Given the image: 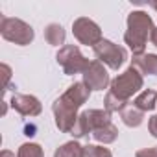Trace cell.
<instances>
[{
    "label": "cell",
    "instance_id": "cell-11",
    "mask_svg": "<svg viewBox=\"0 0 157 157\" xmlns=\"http://www.w3.org/2000/svg\"><path fill=\"white\" fill-rule=\"evenodd\" d=\"M83 115H85V120H87L91 133L102 126L111 124V113H107L105 109H89V111H83Z\"/></svg>",
    "mask_w": 157,
    "mask_h": 157
},
{
    "label": "cell",
    "instance_id": "cell-5",
    "mask_svg": "<svg viewBox=\"0 0 157 157\" xmlns=\"http://www.w3.org/2000/svg\"><path fill=\"white\" fill-rule=\"evenodd\" d=\"M57 63L61 65L63 72L67 76H74V74H83L85 68L89 67V59L80 52V48H78L76 44H67L63 48H59L57 56H56Z\"/></svg>",
    "mask_w": 157,
    "mask_h": 157
},
{
    "label": "cell",
    "instance_id": "cell-4",
    "mask_svg": "<svg viewBox=\"0 0 157 157\" xmlns=\"http://www.w3.org/2000/svg\"><path fill=\"white\" fill-rule=\"evenodd\" d=\"M0 33L6 41L15 43L19 46H26L33 41V28L21 19L2 17L0 19Z\"/></svg>",
    "mask_w": 157,
    "mask_h": 157
},
{
    "label": "cell",
    "instance_id": "cell-17",
    "mask_svg": "<svg viewBox=\"0 0 157 157\" xmlns=\"http://www.w3.org/2000/svg\"><path fill=\"white\" fill-rule=\"evenodd\" d=\"M17 157H44V151L39 144L35 142H24L19 151H17Z\"/></svg>",
    "mask_w": 157,
    "mask_h": 157
},
{
    "label": "cell",
    "instance_id": "cell-7",
    "mask_svg": "<svg viewBox=\"0 0 157 157\" xmlns=\"http://www.w3.org/2000/svg\"><path fill=\"white\" fill-rule=\"evenodd\" d=\"M72 33L82 44H87V46H96L102 41L100 26L87 17H80L72 22Z\"/></svg>",
    "mask_w": 157,
    "mask_h": 157
},
{
    "label": "cell",
    "instance_id": "cell-19",
    "mask_svg": "<svg viewBox=\"0 0 157 157\" xmlns=\"http://www.w3.org/2000/svg\"><path fill=\"white\" fill-rule=\"evenodd\" d=\"M83 157H113V153L104 146L87 144V146H83Z\"/></svg>",
    "mask_w": 157,
    "mask_h": 157
},
{
    "label": "cell",
    "instance_id": "cell-18",
    "mask_svg": "<svg viewBox=\"0 0 157 157\" xmlns=\"http://www.w3.org/2000/svg\"><path fill=\"white\" fill-rule=\"evenodd\" d=\"M126 104L128 102H122V100H118L115 94H111V93H107L105 94V98H104V109L107 111V113H115V111H122L124 107H126Z\"/></svg>",
    "mask_w": 157,
    "mask_h": 157
},
{
    "label": "cell",
    "instance_id": "cell-3",
    "mask_svg": "<svg viewBox=\"0 0 157 157\" xmlns=\"http://www.w3.org/2000/svg\"><path fill=\"white\" fill-rule=\"evenodd\" d=\"M144 85V80H142V74L135 68V67H129L128 70H124L122 74H118L115 80H111V89L109 93L115 94L118 100L122 102H128L135 93H139Z\"/></svg>",
    "mask_w": 157,
    "mask_h": 157
},
{
    "label": "cell",
    "instance_id": "cell-23",
    "mask_svg": "<svg viewBox=\"0 0 157 157\" xmlns=\"http://www.w3.org/2000/svg\"><path fill=\"white\" fill-rule=\"evenodd\" d=\"M0 157H15V153H13V151H10V150H2Z\"/></svg>",
    "mask_w": 157,
    "mask_h": 157
},
{
    "label": "cell",
    "instance_id": "cell-13",
    "mask_svg": "<svg viewBox=\"0 0 157 157\" xmlns=\"http://www.w3.org/2000/svg\"><path fill=\"white\" fill-rule=\"evenodd\" d=\"M120 118L128 128H139L144 120V113L140 109H137L135 105H126L120 111Z\"/></svg>",
    "mask_w": 157,
    "mask_h": 157
},
{
    "label": "cell",
    "instance_id": "cell-14",
    "mask_svg": "<svg viewBox=\"0 0 157 157\" xmlns=\"http://www.w3.org/2000/svg\"><path fill=\"white\" fill-rule=\"evenodd\" d=\"M65 37H67V33H65V30H63L61 24L52 22V24H48V26L44 28V39H46V43L52 44V46L63 44V43H65Z\"/></svg>",
    "mask_w": 157,
    "mask_h": 157
},
{
    "label": "cell",
    "instance_id": "cell-1",
    "mask_svg": "<svg viewBox=\"0 0 157 157\" xmlns=\"http://www.w3.org/2000/svg\"><path fill=\"white\" fill-rule=\"evenodd\" d=\"M91 96V89L83 82H74L54 104L52 111L56 117V126L63 133H72L76 120H78V109H80Z\"/></svg>",
    "mask_w": 157,
    "mask_h": 157
},
{
    "label": "cell",
    "instance_id": "cell-24",
    "mask_svg": "<svg viewBox=\"0 0 157 157\" xmlns=\"http://www.w3.org/2000/svg\"><path fill=\"white\" fill-rule=\"evenodd\" d=\"M150 39H151V44H153V46H157V28L153 30V33H151V37H150Z\"/></svg>",
    "mask_w": 157,
    "mask_h": 157
},
{
    "label": "cell",
    "instance_id": "cell-8",
    "mask_svg": "<svg viewBox=\"0 0 157 157\" xmlns=\"http://www.w3.org/2000/svg\"><path fill=\"white\" fill-rule=\"evenodd\" d=\"M83 83L91 91H104V89H107V85H111L109 74H107L104 63H100L98 59L89 63V67L83 72Z\"/></svg>",
    "mask_w": 157,
    "mask_h": 157
},
{
    "label": "cell",
    "instance_id": "cell-22",
    "mask_svg": "<svg viewBox=\"0 0 157 157\" xmlns=\"http://www.w3.org/2000/svg\"><path fill=\"white\" fill-rule=\"evenodd\" d=\"M2 70H4V80H6V87H8V82H10V76H11V68L8 65H2Z\"/></svg>",
    "mask_w": 157,
    "mask_h": 157
},
{
    "label": "cell",
    "instance_id": "cell-16",
    "mask_svg": "<svg viewBox=\"0 0 157 157\" xmlns=\"http://www.w3.org/2000/svg\"><path fill=\"white\" fill-rule=\"evenodd\" d=\"M54 157H83V146L76 140L65 142L63 146H59L56 150Z\"/></svg>",
    "mask_w": 157,
    "mask_h": 157
},
{
    "label": "cell",
    "instance_id": "cell-25",
    "mask_svg": "<svg viewBox=\"0 0 157 157\" xmlns=\"http://www.w3.org/2000/svg\"><path fill=\"white\" fill-rule=\"evenodd\" d=\"M150 6H151V8H153V10H155V11H157V2H151V4H150Z\"/></svg>",
    "mask_w": 157,
    "mask_h": 157
},
{
    "label": "cell",
    "instance_id": "cell-9",
    "mask_svg": "<svg viewBox=\"0 0 157 157\" xmlns=\"http://www.w3.org/2000/svg\"><path fill=\"white\" fill-rule=\"evenodd\" d=\"M11 107L17 113H21L22 117H37L43 111L41 102L35 96H32V94H13Z\"/></svg>",
    "mask_w": 157,
    "mask_h": 157
},
{
    "label": "cell",
    "instance_id": "cell-2",
    "mask_svg": "<svg viewBox=\"0 0 157 157\" xmlns=\"http://www.w3.org/2000/svg\"><path fill=\"white\" fill-rule=\"evenodd\" d=\"M153 30V21L146 11H131L128 15V30L124 33V41L131 48L133 56L144 54L148 37H151Z\"/></svg>",
    "mask_w": 157,
    "mask_h": 157
},
{
    "label": "cell",
    "instance_id": "cell-15",
    "mask_svg": "<svg viewBox=\"0 0 157 157\" xmlns=\"http://www.w3.org/2000/svg\"><path fill=\"white\" fill-rule=\"evenodd\" d=\"M91 135L94 137V140H98V142H102V144H111V142L117 140L118 129H117V126L111 122V124H107V126H102V128L94 129Z\"/></svg>",
    "mask_w": 157,
    "mask_h": 157
},
{
    "label": "cell",
    "instance_id": "cell-21",
    "mask_svg": "<svg viewBox=\"0 0 157 157\" xmlns=\"http://www.w3.org/2000/svg\"><path fill=\"white\" fill-rule=\"evenodd\" d=\"M148 129H150V133L157 139V115H153V117L150 118V122H148Z\"/></svg>",
    "mask_w": 157,
    "mask_h": 157
},
{
    "label": "cell",
    "instance_id": "cell-6",
    "mask_svg": "<svg viewBox=\"0 0 157 157\" xmlns=\"http://www.w3.org/2000/svg\"><path fill=\"white\" fill-rule=\"evenodd\" d=\"M93 52L100 63H105L109 68H115V70H118L124 65V61L128 59L126 48H122L107 39H102L96 46H93Z\"/></svg>",
    "mask_w": 157,
    "mask_h": 157
},
{
    "label": "cell",
    "instance_id": "cell-10",
    "mask_svg": "<svg viewBox=\"0 0 157 157\" xmlns=\"http://www.w3.org/2000/svg\"><path fill=\"white\" fill-rule=\"evenodd\" d=\"M131 67H135L140 74L157 76V54L133 56V59H131Z\"/></svg>",
    "mask_w": 157,
    "mask_h": 157
},
{
    "label": "cell",
    "instance_id": "cell-12",
    "mask_svg": "<svg viewBox=\"0 0 157 157\" xmlns=\"http://www.w3.org/2000/svg\"><path fill=\"white\" fill-rule=\"evenodd\" d=\"M133 105H135L137 109H140L142 113L151 111V109L157 105V91H153V89H146V91H142V93L133 100Z\"/></svg>",
    "mask_w": 157,
    "mask_h": 157
},
{
    "label": "cell",
    "instance_id": "cell-20",
    "mask_svg": "<svg viewBox=\"0 0 157 157\" xmlns=\"http://www.w3.org/2000/svg\"><path fill=\"white\" fill-rule=\"evenodd\" d=\"M135 157H157V146L153 148H142L135 153Z\"/></svg>",
    "mask_w": 157,
    "mask_h": 157
}]
</instances>
